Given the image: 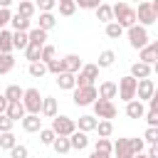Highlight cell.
<instances>
[{
    "label": "cell",
    "instance_id": "cell-1",
    "mask_svg": "<svg viewBox=\"0 0 158 158\" xmlns=\"http://www.w3.org/2000/svg\"><path fill=\"white\" fill-rule=\"evenodd\" d=\"M114 20H116L123 30H128V27H133V25L138 22V15H136V10H133L128 2H116V5H114Z\"/></svg>",
    "mask_w": 158,
    "mask_h": 158
},
{
    "label": "cell",
    "instance_id": "cell-2",
    "mask_svg": "<svg viewBox=\"0 0 158 158\" xmlns=\"http://www.w3.org/2000/svg\"><path fill=\"white\" fill-rule=\"evenodd\" d=\"M96 99H99V89H96L94 84L72 89V101H74L77 106H91V104H94Z\"/></svg>",
    "mask_w": 158,
    "mask_h": 158
},
{
    "label": "cell",
    "instance_id": "cell-3",
    "mask_svg": "<svg viewBox=\"0 0 158 158\" xmlns=\"http://www.w3.org/2000/svg\"><path fill=\"white\" fill-rule=\"evenodd\" d=\"M126 35H128V44L133 47V49H143L146 44H151L148 42V30L143 27V25H133V27H128L126 30Z\"/></svg>",
    "mask_w": 158,
    "mask_h": 158
},
{
    "label": "cell",
    "instance_id": "cell-4",
    "mask_svg": "<svg viewBox=\"0 0 158 158\" xmlns=\"http://www.w3.org/2000/svg\"><path fill=\"white\" fill-rule=\"evenodd\" d=\"M136 91H138V79L136 77H121L118 79V99L121 101H131V99H136Z\"/></svg>",
    "mask_w": 158,
    "mask_h": 158
},
{
    "label": "cell",
    "instance_id": "cell-5",
    "mask_svg": "<svg viewBox=\"0 0 158 158\" xmlns=\"http://www.w3.org/2000/svg\"><path fill=\"white\" fill-rule=\"evenodd\" d=\"M42 99H44V96H40V89H35V86L25 89L22 104H25L27 114H42Z\"/></svg>",
    "mask_w": 158,
    "mask_h": 158
},
{
    "label": "cell",
    "instance_id": "cell-6",
    "mask_svg": "<svg viewBox=\"0 0 158 158\" xmlns=\"http://www.w3.org/2000/svg\"><path fill=\"white\" fill-rule=\"evenodd\" d=\"M52 131L57 133V136H72L74 131H77V121L74 118H69V116H54L52 118Z\"/></svg>",
    "mask_w": 158,
    "mask_h": 158
},
{
    "label": "cell",
    "instance_id": "cell-7",
    "mask_svg": "<svg viewBox=\"0 0 158 158\" xmlns=\"http://www.w3.org/2000/svg\"><path fill=\"white\" fill-rule=\"evenodd\" d=\"M91 106H94V116H96V118H109V121H111V118H116V114H118L111 99H96Z\"/></svg>",
    "mask_w": 158,
    "mask_h": 158
},
{
    "label": "cell",
    "instance_id": "cell-8",
    "mask_svg": "<svg viewBox=\"0 0 158 158\" xmlns=\"http://www.w3.org/2000/svg\"><path fill=\"white\" fill-rule=\"evenodd\" d=\"M136 15H138V25H143V27H148V25L158 22V15H156V10H153L151 0H143V2H138V10H136Z\"/></svg>",
    "mask_w": 158,
    "mask_h": 158
},
{
    "label": "cell",
    "instance_id": "cell-9",
    "mask_svg": "<svg viewBox=\"0 0 158 158\" xmlns=\"http://www.w3.org/2000/svg\"><path fill=\"white\" fill-rule=\"evenodd\" d=\"M99 79V64H84L81 72L77 74V86H89Z\"/></svg>",
    "mask_w": 158,
    "mask_h": 158
},
{
    "label": "cell",
    "instance_id": "cell-10",
    "mask_svg": "<svg viewBox=\"0 0 158 158\" xmlns=\"http://www.w3.org/2000/svg\"><path fill=\"white\" fill-rule=\"evenodd\" d=\"M114 156L116 158H136V151L131 148V138H118L114 143Z\"/></svg>",
    "mask_w": 158,
    "mask_h": 158
},
{
    "label": "cell",
    "instance_id": "cell-11",
    "mask_svg": "<svg viewBox=\"0 0 158 158\" xmlns=\"http://www.w3.org/2000/svg\"><path fill=\"white\" fill-rule=\"evenodd\" d=\"M153 91H156V84H153L151 77H148V79H138V91H136V96H138L141 101H148V99L153 96Z\"/></svg>",
    "mask_w": 158,
    "mask_h": 158
},
{
    "label": "cell",
    "instance_id": "cell-12",
    "mask_svg": "<svg viewBox=\"0 0 158 158\" xmlns=\"http://www.w3.org/2000/svg\"><path fill=\"white\" fill-rule=\"evenodd\" d=\"M153 74V64H146V62H133L131 64V77H136V79H148Z\"/></svg>",
    "mask_w": 158,
    "mask_h": 158
},
{
    "label": "cell",
    "instance_id": "cell-13",
    "mask_svg": "<svg viewBox=\"0 0 158 158\" xmlns=\"http://www.w3.org/2000/svg\"><path fill=\"white\" fill-rule=\"evenodd\" d=\"M126 116H128V118H143V116H146L143 101H141V99H131V101L126 104Z\"/></svg>",
    "mask_w": 158,
    "mask_h": 158
},
{
    "label": "cell",
    "instance_id": "cell-14",
    "mask_svg": "<svg viewBox=\"0 0 158 158\" xmlns=\"http://www.w3.org/2000/svg\"><path fill=\"white\" fill-rule=\"evenodd\" d=\"M5 114H7V116L15 121V123H17V121H22V118L27 116V109H25V104H22V101H10Z\"/></svg>",
    "mask_w": 158,
    "mask_h": 158
},
{
    "label": "cell",
    "instance_id": "cell-15",
    "mask_svg": "<svg viewBox=\"0 0 158 158\" xmlns=\"http://www.w3.org/2000/svg\"><path fill=\"white\" fill-rule=\"evenodd\" d=\"M20 123H22V128H25L27 133H37V131L42 128V118H40V114H27Z\"/></svg>",
    "mask_w": 158,
    "mask_h": 158
},
{
    "label": "cell",
    "instance_id": "cell-16",
    "mask_svg": "<svg viewBox=\"0 0 158 158\" xmlns=\"http://www.w3.org/2000/svg\"><path fill=\"white\" fill-rule=\"evenodd\" d=\"M57 86H59V89H67V91L77 89V74H72V72L57 74Z\"/></svg>",
    "mask_w": 158,
    "mask_h": 158
},
{
    "label": "cell",
    "instance_id": "cell-17",
    "mask_svg": "<svg viewBox=\"0 0 158 158\" xmlns=\"http://www.w3.org/2000/svg\"><path fill=\"white\" fill-rule=\"evenodd\" d=\"M118 96V84L116 81H101L99 84V99H116Z\"/></svg>",
    "mask_w": 158,
    "mask_h": 158
},
{
    "label": "cell",
    "instance_id": "cell-18",
    "mask_svg": "<svg viewBox=\"0 0 158 158\" xmlns=\"http://www.w3.org/2000/svg\"><path fill=\"white\" fill-rule=\"evenodd\" d=\"M69 141H72V151H84V148L89 146V136H86V131H79V128L69 136Z\"/></svg>",
    "mask_w": 158,
    "mask_h": 158
},
{
    "label": "cell",
    "instance_id": "cell-19",
    "mask_svg": "<svg viewBox=\"0 0 158 158\" xmlns=\"http://www.w3.org/2000/svg\"><path fill=\"white\" fill-rule=\"evenodd\" d=\"M96 20H99V22H104V25L114 22V5H109V2H101V5L96 7Z\"/></svg>",
    "mask_w": 158,
    "mask_h": 158
},
{
    "label": "cell",
    "instance_id": "cell-20",
    "mask_svg": "<svg viewBox=\"0 0 158 158\" xmlns=\"http://www.w3.org/2000/svg\"><path fill=\"white\" fill-rule=\"evenodd\" d=\"M10 25H12V30H22V32H27L30 25H32V17H25V15H20V12H12Z\"/></svg>",
    "mask_w": 158,
    "mask_h": 158
},
{
    "label": "cell",
    "instance_id": "cell-21",
    "mask_svg": "<svg viewBox=\"0 0 158 158\" xmlns=\"http://www.w3.org/2000/svg\"><path fill=\"white\" fill-rule=\"evenodd\" d=\"M64 59V69L67 72H72V74H79L81 72V59H79V54H67V57H62Z\"/></svg>",
    "mask_w": 158,
    "mask_h": 158
},
{
    "label": "cell",
    "instance_id": "cell-22",
    "mask_svg": "<svg viewBox=\"0 0 158 158\" xmlns=\"http://www.w3.org/2000/svg\"><path fill=\"white\" fill-rule=\"evenodd\" d=\"M42 116L44 118H54L57 116V99L54 96H44L42 99Z\"/></svg>",
    "mask_w": 158,
    "mask_h": 158
},
{
    "label": "cell",
    "instance_id": "cell-23",
    "mask_svg": "<svg viewBox=\"0 0 158 158\" xmlns=\"http://www.w3.org/2000/svg\"><path fill=\"white\" fill-rule=\"evenodd\" d=\"M96 126H99V121H96V116H89V114H84V116H79V123H77V128L79 131H96Z\"/></svg>",
    "mask_w": 158,
    "mask_h": 158
},
{
    "label": "cell",
    "instance_id": "cell-24",
    "mask_svg": "<svg viewBox=\"0 0 158 158\" xmlns=\"http://www.w3.org/2000/svg\"><path fill=\"white\" fill-rule=\"evenodd\" d=\"M12 42H15V49H27V44H30V32L12 30Z\"/></svg>",
    "mask_w": 158,
    "mask_h": 158
},
{
    "label": "cell",
    "instance_id": "cell-25",
    "mask_svg": "<svg viewBox=\"0 0 158 158\" xmlns=\"http://www.w3.org/2000/svg\"><path fill=\"white\" fill-rule=\"evenodd\" d=\"M27 72H30V77H35V79H40V77H44L49 69H47V62H42V59H37V62H30V67H27Z\"/></svg>",
    "mask_w": 158,
    "mask_h": 158
},
{
    "label": "cell",
    "instance_id": "cell-26",
    "mask_svg": "<svg viewBox=\"0 0 158 158\" xmlns=\"http://www.w3.org/2000/svg\"><path fill=\"white\" fill-rule=\"evenodd\" d=\"M52 148H54L59 156L69 153V151H72V141H69V136H57V138H54V143H52Z\"/></svg>",
    "mask_w": 158,
    "mask_h": 158
},
{
    "label": "cell",
    "instance_id": "cell-27",
    "mask_svg": "<svg viewBox=\"0 0 158 158\" xmlns=\"http://www.w3.org/2000/svg\"><path fill=\"white\" fill-rule=\"evenodd\" d=\"M15 42H12V32L10 30H0V52H12Z\"/></svg>",
    "mask_w": 158,
    "mask_h": 158
},
{
    "label": "cell",
    "instance_id": "cell-28",
    "mask_svg": "<svg viewBox=\"0 0 158 158\" xmlns=\"http://www.w3.org/2000/svg\"><path fill=\"white\" fill-rule=\"evenodd\" d=\"M12 67H15V57H12V52H0V74L12 72Z\"/></svg>",
    "mask_w": 158,
    "mask_h": 158
},
{
    "label": "cell",
    "instance_id": "cell-29",
    "mask_svg": "<svg viewBox=\"0 0 158 158\" xmlns=\"http://www.w3.org/2000/svg\"><path fill=\"white\" fill-rule=\"evenodd\" d=\"M54 25H57V17H54L52 12H40V20H37V27H42V30H47V32H49V30H52Z\"/></svg>",
    "mask_w": 158,
    "mask_h": 158
},
{
    "label": "cell",
    "instance_id": "cell-30",
    "mask_svg": "<svg viewBox=\"0 0 158 158\" xmlns=\"http://www.w3.org/2000/svg\"><path fill=\"white\" fill-rule=\"evenodd\" d=\"M114 62H116V52H114V49H104V52L99 54V62H96V64H99V69H106V67H111Z\"/></svg>",
    "mask_w": 158,
    "mask_h": 158
},
{
    "label": "cell",
    "instance_id": "cell-31",
    "mask_svg": "<svg viewBox=\"0 0 158 158\" xmlns=\"http://www.w3.org/2000/svg\"><path fill=\"white\" fill-rule=\"evenodd\" d=\"M138 59H141V62H146V64H153V62L158 59V52H156L151 44H146L143 49H138Z\"/></svg>",
    "mask_w": 158,
    "mask_h": 158
},
{
    "label": "cell",
    "instance_id": "cell-32",
    "mask_svg": "<svg viewBox=\"0 0 158 158\" xmlns=\"http://www.w3.org/2000/svg\"><path fill=\"white\" fill-rule=\"evenodd\" d=\"M2 94L7 96V101H22V96H25V89H20L17 84H10V86H7Z\"/></svg>",
    "mask_w": 158,
    "mask_h": 158
},
{
    "label": "cell",
    "instance_id": "cell-33",
    "mask_svg": "<svg viewBox=\"0 0 158 158\" xmlns=\"http://www.w3.org/2000/svg\"><path fill=\"white\" fill-rule=\"evenodd\" d=\"M15 146H17V138H15V133H12V131H2V133H0V148L10 151V148H15Z\"/></svg>",
    "mask_w": 158,
    "mask_h": 158
},
{
    "label": "cell",
    "instance_id": "cell-34",
    "mask_svg": "<svg viewBox=\"0 0 158 158\" xmlns=\"http://www.w3.org/2000/svg\"><path fill=\"white\" fill-rule=\"evenodd\" d=\"M35 10H37V5H35V2H30V0H17V12H20V15L32 17V15H35Z\"/></svg>",
    "mask_w": 158,
    "mask_h": 158
},
{
    "label": "cell",
    "instance_id": "cell-35",
    "mask_svg": "<svg viewBox=\"0 0 158 158\" xmlns=\"http://www.w3.org/2000/svg\"><path fill=\"white\" fill-rule=\"evenodd\" d=\"M59 5V15L62 17H72L74 12H77V2L74 0H62V2H57Z\"/></svg>",
    "mask_w": 158,
    "mask_h": 158
},
{
    "label": "cell",
    "instance_id": "cell-36",
    "mask_svg": "<svg viewBox=\"0 0 158 158\" xmlns=\"http://www.w3.org/2000/svg\"><path fill=\"white\" fill-rule=\"evenodd\" d=\"M42 47H44V44H35V42H30L27 49H25V57H27L30 62H37V59L42 57Z\"/></svg>",
    "mask_w": 158,
    "mask_h": 158
},
{
    "label": "cell",
    "instance_id": "cell-37",
    "mask_svg": "<svg viewBox=\"0 0 158 158\" xmlns=\"http://www.w3.org/2000/svg\"><path fill=\"white\" fill-rule=\"evenodd\" d=\"M30 42H35V44H47V30H42V27L30 30Z\"/></svg>",
    "mask_w": 158,
    "mask_h": 158
},
{
    "label": "cell",
    "instance_id": "cell-38",
    "mask_svg": "<svg viewBox=\"0 0 158 158\" xmlns=\"http://www.w3.org/2000/svg\"><path fill=\"white\" fill-rule=\"evenodd\" d=\"M104 32H106V37H111V40H118V37L123 35V27H121V25L114 20V22H109V25H106V30H104Z\"/></svg>",
    "mask_w": 158,
    "mask_h": 158
},
{
    "label": "cell",
    "instance_id": "cell-39",
    "mask_svg": "<svg viewBox=\"0 0 158 158\" xmlns=\"http://www.w3.org/2000/svg\"><path fill=\"white\" fill-rule=\"evenodd\" d=\"M94 151H101V153H114V143H111L109 138L99 136V138H96V143H94Z\"/></svg>",
    "mask_w": 158,
    "mask_h": 158
},
{
    "label": "cell",
    "instance_id": "cell-40",
    "mask_svg": "<svg viewBox=\"0 0 158 158\" xmlns=\"http://www.w3.org/2000/svg\"><path fill=\"white\" fill-rule=\"evenodd\" d=\"M96 131H99V136L109 138V136L114 133V123H111L109 118H101V121H99V126H96Z\"/></svg>",
    "mask_w": 158,
    "mask_h": 158
},
{
    "label": "cell",
    "instance_id": "cell-41",
    "mask_svg": "<svg viewBox=\"0 0 158 158\" xmlns=\"http://www.w3.org/2000/svg\"><path fill=\"white\" fill-rule=\"evenodd\" d=\"M47 69H49V74H62V72H67L64 69V59H52V62H47Z\"/></svg>",
    "mask_w": 158,
    "mask_h": 158
},
{
    "label": "cell",
    "instance_id": "cell-42",
    "mask_svg": "<svg viewBox=\"0 0 158 158\" xmlns=\"http://www.w3.org/2000/svg\"><path fill=\"white\" fill-rule=\"evenodd\" d=\"M54 138H57V133H54L52 128H40V141H42L44 146H52Z\"/></svg>",
    "mask_w": 158,
    "mask_h": 158
},
{
    "label": "cell",
    "instance_id": "cell-43",
    "mask_svg": "<svg viewBox=\"0 0 158 158\" xmlns=\"http://www.w3.org/2000/svg\"><path fill=\"white\" fill-rule=\"evenodd\" d=\"M143 141H146V143H151V146H153V143H158V126H148V128H146V133H143Z\"/></svg>",
    "mask_w": 158,
    "mask_h": 158
},
{
    "label": "cell",
    "instance_id": "cell-44",
    "mask_svg": "<svg viewBox=\"0 0 158 158\" xmlns=\"http://www.w3.org/2000/svg\"><path fill=\"white\" fill-rule=\"evenodd\" d=\"M42 62H52V59H57V49L52 47V44H44L42 47V57H40Z\"/></svg>",
    "mask_w": 158,
    "mask_h": 158
},
{
    "label": "cell",
    "instance_id": "cell-45",
    "mask_svg": "<svg viewBox=\"0 0 158 158\" xmlns=\"http://www.w3.org/2000/svg\"><path fill=\"white\" fill-rule=\"evenodd\" d=\"M30 156V151H27V146H22V143H17L15 148H10V158H27Z\"/></svg>",
    "mask_w": 158,
    "mask_h": 158
},
{
    "label": "cell",
    "instance_id": "cell-46",
    "mask_svg": "<svg viewBox=\"0 0 158 158\" xmlns=\"http://www.w3.org/2000/svg\"><path fill=\"white\" fill-rule=\"evenodd\" d=\"M35 5H37L40 12H52L54 5H57V0H35Z\"/></svg>",
    "mask_w": 158,
    "mask_h": 158
},
{
    "label": "cell",
    "instance_id": "cell-47",
    "mask_svg": "<svg viewBox=\"0 0 158 158\" xmlns=\"http://www.w3.org/2000/svg\"><path fill=\"white\" fill-rule=\"evenodd\" d=\"M77 2V7H81V10H96L99 5H101V0H74Z\"/></svg>",
    "mask_w": 158,
    "mask_h": 158
},
{
    "label": "cell",
    "instance_id": "cell-48",
    "mask_svg": "<svg viewBox=\"0 0 158 158\" xmlns=\"http://www.w3.org/2000/svg\"><path fill=\"white\" fill-rule=\"evenodd\" d=\"M12 126H15V121H12L7 114H0V133H2V131H12Z\"/></svg>",
    "mask_w": 158,
    "mask_h": 158
},
{
    "label": "cell",
    "instance_id": "cell-49",
    "mask_svg": "<svg viewBox=\"0 0 158 158\" xmlns=\"http://www.w3.org/2000/svg\"><path fill=\"white\" fill-rule=\"evenodd\" d=\"M12 20V12H10V7H0V30H5V25Z\"/></svg>",
    "mask_w": 158,
    "mask_h": 158
},
{
    "label": "cell",
    "instance_id": "cell-50",
    "mask_svg": "<svg viewBox=\"0 0 158 158\" xmlns=\"http://www.w3.org/2000/svg\"><path fill=\"white\" fill-rule=\"evenodd\" d=\"M143 118L148 121V126H158V109H148Z\"/></svg>",
    "mask_w": 158,
    "mask_h": 158
},
{
    "label": "cell",
    "instance_id": "cell-51",
    "mask_svg": "<svg viewBox=\"0 0 158 158\" xmlns=\"http://www.w3.org/2000/svg\"><path fill=\"white\" fill-rule=\"evenodd\" d=\"M131 148H133L136 153H141V151L146 148V141H143V138H131Z\"/></svg>",
    "mask_w": 158,
    "mask_h": 158
},
{
    "label": "cell",
    "instance_id": "cell-52",
    "mask_svg": "<svg viewBox=\"0 0 158 158\" xmlns=\"http://www.w3.org/2000/svg\"><path fill=\"white\" fill-rule=\"evenodd\" d=\"M148 106H151V109H158V86H156V91H153V96L148 99Z\"/></svg>",
    "mask_w": 158,
    "mask_h": 158
},
{
    "label": "cell",
    "instance_id": "cell-53",
    "mask_svg": "<svg viewBox=\"0 0 158 158\" xmlns=\"http://www.w3.org/2000/svg\"><path fill=\"white\" fill-rule=\"evenodd\" d=\"M7 104H10V101H7V96H5V94H0V114H5V111H7Z\"/></svg>",
    "mask_w": 158,
    "mask_h": 158
},
{
    "label": "cell",
    "instance_id": "cell-54",
    "mask_svg": "<svg viewBox=\"0 0 158 158\" xmlns=\"http://www.w3.org/2000/svg\"><path fill=\"white\" fill-rule=\"evenodd\" d=\"M148 156H151V158H158V143H153V146L148 148Z\"/></svg>",
    "mask_w": 158,
    "mask_h": 158
},
{
    "label": "cell",
    "instance_id": "cell-55",
    "mask_svg": "<svg viewBox=\"0 0 158 158\" xmlns=\"http://www.w3.org/2000/svg\"><path fill=\"white\" fill-rule=\"evenodd\" d=\"M89 158H111V153H101V151H94Z\"/></svg>",
    "mask_w": 158,
    "mask_h": 158
},
{
    "label": "cell",
    "instance_id": "cell-56",
    "mask_svg": "<svg viewBox=\"0 0 158 158\" xmlns=\"http://www.w3.org/2000/svg\"><path fill=\"white\" fill-rule=\"evenodd\" d=\"M12 5V0H0V7H10Z\"/></svg>",
    "mask_w": 158,
    "mask_h": 158
},
{
    "label": "cell",
    "instance_id": "cell-57",
    "mask_svg": "<svg viewBox=\"0 0 158 158\" xmlns=\"http://www.w3.org/2000/svg\"><path fill=\"white\" fill-rule=\"evenodd\" d=\"M136 158H151V156H148V153H143V151H141V153H136Z\"/></svg>",
    "mask_w": 158,
    "mask_h": 158
},
{
    "label": "cell",
    "instance_id": "cell-58",
    "mask_svg": "<svg viewBox=\"0 0 158 158\" xmlns=\"http://www.w3.org/2000/svg\"><path fill=\"white\" fill-rule=\"evenodd\" d=\"M151 5H153V10H156V15H158V0H151Z\"/></svg>",
    "mask_w": 158,
    "mask_h": 158
},
{
    "label": "cell",
    "instance_id": "cell-59",
    "mask_svg": "<svg viewBox=\"0 0 158 158\" xmlns=\"http://www.w3.org/2000/svg\"><path fill=\"white\" fill-rule=\"evenodd\" d=\"M151 47H153V49L158 52V40H153V42H151Z\"/></svg>",
    "mask_w": 158,
    "mask_h": 158
},
{
    "label": "cell",
    "instance_id": "cell-60",
    "mask_svg": "<svg viewBox=\"0 0 158 158\" xmlns=\"http://www.w3.org/2000/svg\"><path fill=\"white\" fill-rule=\"evenodd\" d=\"M153 74H158V59L153 62Z\"/></svg>",
    "mask_w": 158,
    "mask_h": 158
},
{
    "label": "cell",
    "instance_id": "cell-61",
    "mask_svg": "<svg viewBox=\"0 0 158 158\" xmlns=\"http://www.w3.org/2000/svg\"><path fill=\"white\" fill-rule=\"evenodd\" d=\"M136 2H143V0H136Z\"/></svg>",
    "mask_w": 158,
    "mask_h": 158
},
{
    "label": "cell",
    "instance_id": "cell-62",
    "mask_svg": "<svg viewBox=\"0 0 158 158\" xmlns=\"http://www.w3.org/2000/svg\"><path fill=\"white\" fill-rule=\"evenodd\" d=\"M57 2H62V0H57Z\"/></svg>",
    "mask_w": 158,
    "mask_h": 158
}]
</instances>
